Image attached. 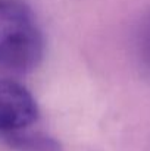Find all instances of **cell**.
<instances>
[{
	"instance_id": "obj_1",
	"label": "cell",
	"mask_w": 150,
	"mask_h": 151,
	"mask_svg": "<svg viewBox=\"0 0 150 151\" xmlns=\"http://www.w3.org/2000/svg\"><path fill=\"white\" fill-rule=\"evenodd\" d=\"M44 54L40 24L22 0H0V76L34 70Z\"/></svg>"
},
{
	"instance_id": "obj_2",
	"label": "cell",
	"mask_w": 150,
	"mask_h": 151,
	"mask_svg": "<svg viewBox=\"0 0 150 151\" xmlns=\"http://www.w3.org/2000/svg\"><path fill=\"white\" fill-rule=\"evenodd\" d=\"M40 116L34 96L19 82L0 79V135L30 128Z\"/></svg>"
},
{
	"instance_id": "obj_3",
	"label": "cell",
	"mask_w": 150,
	"mask_h": 151,
	"mask_svg": "<svg viewBox=\"0 0 150 151\" xmlns=\"http://www.w3.org/2000/svg\"><path fill=\"white\" fill-rule=\"evenodd\" d=\"M4 142L18 151H60V144L43 132H34L30 128L3 134Z\"/></svg>"
},
{
	"instance_id": "obj_4",
	"label": "cell",
	"mask_w": 150,
	"mask_h": 151,
	"mask_svg": "<svg viewBox=\"0 0 150 151\" xmlns=\"http://www.w3.org/2000/svg\"><path fill=\"white\" fill-rule=\"evenodd\" d=\"M137 47L141 62L150 70V13L143 19L137 32Z\"/></svg>"
}]
</instances>
